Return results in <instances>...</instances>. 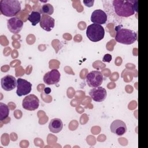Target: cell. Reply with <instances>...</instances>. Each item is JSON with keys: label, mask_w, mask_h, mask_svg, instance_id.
Here are the masks:
<instances>
[{"label": "cell", "mask_w": 148, "mask_h": 148, "mask_svg": "<svg viewBox=\"0 0 148 148\" xmlns=\"http://www.w3.org/2000/svg\"><path fill=\"white\" fill-rule=\"evenodd\" d=\"M113 6L115 13L122 17H128L138 12L137 0H114Z\"/></svg>", "instance_id": "obj_1"}, {"label": "cell", "mask_w": 148, "mask_h": 148, "mask_svg": "<svg viewBox=\"0 0 148 148\" xmlns=\"http://www.w3.org/2000/svg\"><path fill=\"white\" fill-rule=\"evenodd\" d=\"M115 31H116L115 40L119 43L131 45L137 40V34L134 31L120 28V26L116 27Z\"/></svg>", "instance_id": "obj_2"}, {"label": "cell", "mask_w": 148, "mask_h": 148, "mask_svg": "<svg viewBox=\"0 0 148 148\" xmlns=\"http://www.w3.org/2000/svg\"><path fill=\"white\" fill-rule=\"evenodd\" d=\"M21 10L20 2L17 0H1L0 12L7 17H14Z\"/></svg>", "instance_id": "obj_3"}, {"label": "cell", "mask_w": 148, "mask_h": 148, "mask_svg": "<svg viewBox=\"0 0 148 148\" xmlns=\"http://www.w3.org/2000/svg\"><path fill=\"white\" fill-rule=\"evenodd\" d=\"M86 35L91 41L97 42L103 38L105 29L101 25L93 23L87 27Z\"/></svg>", "instance_id": "obj_4"}, {"label": "cell", "mask_w": 148, "mask_h": 148, "mask_svg": "<svg viewBox=\"0 0 148 148\" xmlns=\"http://www.w3.org/2000/svg\"><path fill=\"white\" fill-rule=\"evenodd\" d=\"M86 82L88 86L95 88L101 85L103 82V76L98 71H92L86 75Z\"/></svg>", "instance_id": "obj_5"}, {"label": "cell", "mask_w": 148, "mask_h": 148, "mask_svg": "<svg viewBox=\"0 0 148 148\" xmlns=\"http://www.w3.org/2000/svg\"><path fill=\"white\" fill-rule=\"evenodd\" d=\"M39 105V100L34 94H29L23 100L22 106L27 110L32 111L38 108Z\"/></svg>", "instance_id": "obj_6"}, {"label": "cell", "mask_w": 148, "mask_h": 148, "mask_svg": "<svg viewBox=\"0 0 148 148\" xmlns=\"http://www.w3.org/2000/svg\"><path fill=\"white\" fill-rule=\"evenodd\" d=\"M16 94L18 97L25 95L29 94L32 89V84L27 80L18 78L17 80Z\"/></svg>", "instance_id": "obj_7"}, {"label": "cell", "mask_w": 148, "mask_h": 148, "mask_svg": "<svg viewBox=\"0 0 148 148\" xmlns=\"http://www.w3.org/2000/svg\"><path fill=\"white\" fill-rule=\"evenodd\" d=\"M23 21L17 17H13L7 21V26L9 31L13 34H18L21 31L23 27Z\"/></svg>", "instance_id": "obj_8"}, {"label": "cell", "mask_w": 148, "mask_h": 148, "mask_svg": "<svg viewBox=\"0 0 148 148\" xmlns=\"http://www.w3.org/2000/svg\"><path fill=\"white\" fill-rule=\"evenodd\" d=\"M89 95L93 101L101 102L103 101L106 98L107 92L105 88L99 86L92 88L89 92Z\"/></svg>", "instance_id": "obj_9"}, {"label": "cell", "mask_w": 148, "mask_h": 148, "mask_svg": "<svg viewBox=\"0 0 148 148\" xmlns=\"http://www.w3.org/2000/svg\"><path fill=\"white\" fill-rule=\"evenodd\" d=\"M60 77L61 74L60 72L56 69H53L45 74L43 76V81L48 85L55 84L59 82Z\"/></svg>", "instance_id": "obj_10"}, {"label": "cell", "mask_w": 148, "mask_h": 148, "mask_svg": "<svg viewBox=\"0 0 148 148\" xmlns=\"http://www.w3.org/2000/svg\"><path fill=\"white\" fill-rule=\"evenodd\" d=\"M110 131L112 133L121 136L127 132V126L125 123L120 120H115L110 124Z\"/></svg>", "instance_id": "obj_11"}, {"label": "cell", "mask_w": 148, "mask_h": 148, "mask_svg": "<svg viewBox=\"0 0 148 148\" xmlns=\"http://www.w3.org/2000/svg\"><path fill=\"white\" fill-rule=\"evenodd\" d=\"M1 87L5 91H11L13 90L17 84L16 79L12 75H7L3 76L1 80Z\"/></svg>", "instance_id": "obj_12"}, {"label": "cell", "mask_w": 148, "mask_h": 148, "mask_svg": "<svg viewBox=\"0 0 148 148\" xmlns=\"http://www.w3.org/2000/svg\"><path fill=\"white\" fill-rule=\"evenodd\" d=\"M108 16L106 13L101 9H97L92 12L91 16V21L94 24H104L107 21Z\"/></svg>", "instance_id": "obj_13"}, {"label": "cell", "mask_w": 148, "mask_h": 148, "mask_svg": "<svg viewBox=\"0 0 148 148\" xmlns=\"http://www.w3.org/2000/svg\"><path fill=\"white\" fill-rule=\"evenodd\" d=\"M40 26L46 31H51L55 25V20L50 16L42 14L39 22Z\"/></svg>", "instance_id": "obj_14"}, {"label": "cell", "mask_w": 148, "mask_h": 148, "mask_svg": "<svg viewBox=\"0 0 148 148\" xmlns=\"http://www.w3.org/2000/svg\"><path fill=\"white\" fill-rule=\"evenodd\" d=\"M63 128V123L61 119L54 118L50 120L49 124V128L53 133L60 132Z\"/></svg>", "instance_id": "obj_15"}, {"label": "cell", "mask_w": 148, "mask_h": 148, "mask_svg": "<svg viewBox=\"0 0 148 148\" xmlns=\"http://www.w3.org/2000/svg\"><path fill=\"white\" fill-rule=\"evenodd\" d=\"M41 19V14L38 11H32L28 15V20L31 23V24L34 26L39 23Z\"/></svg>", "instance_id": "obj_16"}, {"label": "cell", "mask_w": 148, "mask_h": 148, "mask_svg": "<svg viewBox=\"0 0 148 148\" xmlns=\"http://www.w3.org/2000/svg\"><path fill=\"white\" fill-rule=\"evenodd\" d=\"M9 109L7 105L0 102V120L3 121L8 117Z\"/></svg>", "instance_id": "obj_17"}, {"label": "cell", "mask_w": 148, "mask_h": 148, "mask_svg": "<svg viewBox=\"0 0 148 148\" xmlns=\"http://www.w3.org/2000/svg\"><path fill=\"white\" fill-rule=\"evenodd\" d=\"M54 12V8L52 5L50 3H45L42 6L40 12L42 14H47V15H51Z\"/></svg>", "instance_id": "obj_18"}, {"label": "cell", "mask_w": 148, "mask_h": 148, "mask_svg": "<svg viewBox=\"0 0 148 148\" xmlns=\"http://www.w3.org/2000/svg\"><path fill=\"white\" fill-rule=\"evenodd\" d=\"M112 56L110 54H105V56L103 57L102 61L103 62H109L112 60Z\"/></svg>", "instance_id": "obj_19"}, {"label": "cell", "mask_w": 148, "mask_h": 148, "mask_svg": "<svg viewBox=\"0 0 148 148\" xmlns=\"http://www.w3.org/2000/svg\"><path fill=\"white\" fill-rule=\"evenodd\" d=\"M83 3L88 7H91L93 6L94 2V0H84L83 1Z\"/></svg>", "instance_id": "obj_20"}, {"label": "cell", "mask_w": 148, "mask_h": 148, "mask_svg": "<svg viewBox=\"0 0 148 148\" xmlns=\"http://www.w3.org/2000/svg\"><path fill=\"white\" fill-rule=\"evenodd\" d=\"M44 91H45V92L46 94H49V93L51 92V89H50L49 87H46V88H45Z\"/></svg>", "instance_id": "obj_21"}]
</instances>
